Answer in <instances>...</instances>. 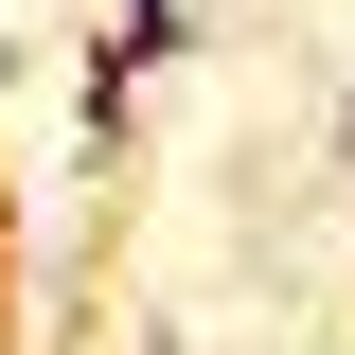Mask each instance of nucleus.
I'll use <instances>...</instances> for the list:
<instances>
[{
    "mask_svg": "<svg viewBox=\"0 0 355 355\" xmlns=\"http://www.w3.org/2000/svg\"><path fill=\"white\" fill-rule=\"evenodd\" d=\"M107 36H125V53H178V36H196V0H125Z\"/></svg>",
    "mask_w": 355,
    "mask_h": 355,
    "instance_id": "obj_1",
    "label": "nucleus"
}]
</instances>
